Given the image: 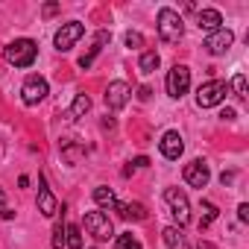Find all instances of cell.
Masks as SVG:
<instances>
[{"label": "cell", "instance_id": "cell-34", "mask_svg": "<svg viewBox=\"0 0 249 249\" xmlns=\"http://www.w3.org/2000/svg\"><path fill=\"white\" fill-rule=\"evenodd\" d=\"M231 179H234V173H223V176H220V182H223V185H229Z\"/></svg>", "mask_w": 249, "mask_h": 249}, {"label": "cell", "instance_id": "cell-28", "mask_svg": "<svg viewBox=\"0 0 249 249\" xmlns=\"http://www.w3.org/2000/svg\"><path fill=\"white\" fill-rule=\"evenodd\" d=\"M79 153H82V150H79V147H71V144H68V147H65V159H68V161H71V164H76V159H79Z\"/></svg>", "mask_w": 249, "mask_h": 249}, {"label": "cell", "instance_id": "cell-21", "mask_svg": "<svg viewBox=\"0 0 249 249\" xmlns=\"http://www.w3.org/2000/svg\"><path fill=\"white\" fill-rule=\"evenodd\" d=\"M159 62H161V59H159V53H156V50H147V53L141 56L138 68H141V73H153V71L159 68Z\"/></svg>", "mask_w": 249, "mask_h": 249}, {"label": "cell", "instance_id": "cell-17", "mask_svg": "<svg viewBox=\"0 0 249 249\" xmlns=\"http://www.w3.org/2000/svg\"><path fill=\"white\" fill-rule=\"evenodd\" d=\"M161 237H164V246H167V249H188V246H185V234H182L179 226H167V229L161 231Z\"/></svg>", "mask_w": 249, "mask_h": 249}, {"label": "cell", "instance_id": "cell-8", "mask_svg": "<svg viewBox=\"0 0 249 249\" xmlns=\"http://www.w3.org/2000/svg\"><path fill=\"white\" fill-rule=\"evenodd\" d=\"M47 97V79L44 76H27L24 88H21V100L27 106H38Z\"/></svg>", "mask_w": 249, "mask_h": 249}, {"label": "cell", "instance_id": "cell-10", "mask_svg": "<svg viewBox=\"0 0 249 249\" xmlns=\"http://www.w3.org/2000/svg\"><path fill=\"white\" fill-rule=\"evenodd\" d=\"M208 179H211V170H208V164L202 159H194L191 164H185V182L191 188H199L202 191L208 185Z\"/></svg>", "mask_w": 249, "mask_h": 249}, {"label": "cell", "instance_id": "cell-12", "mask_svg": "<svg viewBox=\"0 0 249 249\" xmlns=\"http://www.w3.org/2000/svg\"><path fill=\"white\" fill-rule=\"evenodd\" d=\"M159 147H161V156H164V159H170V161H176V159H179V156L185 153V141H182V135H179L176 129L164 132V135H161V144H159Z\"/></svg>", "mask_w": 249, "mask_h": 249}, {"label": "cell", "instance_id": "cell-3", "mask_svg": "<svg viewBox=\"0 0 249 249\" xmlns=\"http://www.w3.org/2000/svg\"><path fill=\"white\" fill-rule=\"evenodd\" d=\"M226 94H229V85L223 79H208L196 91V106L199 108H214V106H220L226 100Z\"/></svg>", "mask_w": 249, "mask_h": 249}, {"label": "cell", "instance_id": "cell-32", "mask_svg": "<svg viewBox=\"0 0 249 249\" xmlns=\"http://www.w3.org/2000/svg\"><path fill=\"white\" fill-rule=\"evenodd\" d=\"M56 12H59V6H56V3H47V6H44V15H47V18H50V15H56Z\"/></svg>", "mask_w": 249, "mask_h": 249}, {"label": "cell", "instance_id": "cell-33", "mask_svg": "<svg viewBox=\"0 0 249 249\" xmlns=\"http://www.w3.org/2000/svg\"><path fill=\"white\" fill-rule=\"evenodd\" d=\"M220 117H226V120H234V108H226V111H223Z\"/></svg>", "mask_w": 249, "mask_h": 249}, {"label": "cell", "instance_id": "cell-14", "mask_svg": "<svg viewBox=\"0 0 249 249\" xmlns=\"http://www.w3.org/2000/svg\"><path fill=\"white\" fill-rule=\"evenodd\" d=\"M196 27L202 30V33H217V30H223V15L217 12V9H202L199 15H196Z\"/></svg>", "mask_w": 249, "mask_h": 249}, {"label": "cell", "instance_id": "cell-27", "mask_svg": "<svg viewBox=\"0 0 249 249\" xmlns=\"http://www.w3.org/2000/svg\"><path fill=\"white\" fill-rule=\"evenodd\" d=\"M62 246H65V226L56 223V229H53V249H62Z\"/></svg>", "mask_w": 249, "mask_h": 249}, {"label": "cell", "instance_id": "cell-35", "mask_svg": "<svg viewBox=\"0 0 249 249\" xmlns=\"http://www.w3.org/2000/svg\"><path fill=\"white\" fill-rule=\"evenodd\" d=\"M196 249H217V246H214V243H208V240H199V246H196Z\"/></svg>", "mask_w": 249, "mask_h": 249}, {"label": "cell", "instance_id": "cell-25", "mask_svg": "<svg viewBox=\"0 0 249 249\" xmlns=\"http://www.w3.org/2000/svg\"><path fill=\"white\" fill-rule=\"evenodd\" d=\"M123 41H126V47H129V50H138V47H144V36H141V33H132V30H129L126 36H123Z\"/></svg>", "mask_w": 249, "mask_h": 249}, {"label": "cell", "instance_id": "cell-7", "mask_svg": "<svg viewBox=\"0 0 249 249\" xmlns=\"http://www.w3.org/2000/svg\"><path fill=\"white\" fill-rule=\"evenodd\" d=\"M85 36V27L79 24V21H71V24H62V30L53 36V44H56V50L59 53H68L79 38Z\"/></svg>", "mask_w": 249, "mask_h": 249}, {"label": "cell", "instance_id": "cell-18", "mask_svg": "<svg viewBox=\"0 0 249 249\" xmlns=\"http://www.w3.org/2000/svg\"><path fill=\"white\" fill-rule=\"evenodd\" d=\"M94 202H97V205H103V208H114V205H117V196H114V191H111V188L100 185V188H94Z\"/></svg>", "mask_w": 249, "mask_h": 249}, {"label": "cell", "instance_id": "cell-29", "mask_svg": "<svg viewBox=\"0 0 249 249\" xmlns=\"http://www.w3.org/2000/svg\"><path fill=\"white\" fill-rule=\"evenodd\" d=\"M237 220H240V223H249V205H246V202L237 205Z\"/></svg>", "mask_w": 249, "mask_h": 249}, {"label": "cell", "instance_id": "cell-24", "mask_svg": "<svg viewBox=\"0 0 249 249\" xmlns=\"http://www.w3.org/2000/svg\"><path fill=\"white\" fill-rule=\"evenodd\" d=\"M231 88H234V97H237V100H246V76H243V73H237V76L231 79Z\"/></svg>", "mask_w": 249, "mask_h": 249}, {"label": "cell", "instance_id": "cell-19", "mask_svg": "<svg viewBox=\"0 0 249 249\" xmlns=\"http://www.w3.org/2000/svg\"><path fill=\"white\" fill-rule=\"evenodd\" d=\"M217 205L214 202H208V199H202V217H199V229H208L214 220H217Z\"/></svg>", "mask_w": 249, "mask_h": 249}, {"label": "cell", "instance_id": "cell-2", "mask_svg": "<svg viewBox=\"0 0 249 249\" xmlns=\"http://www.w3.org/2000/svg\"><path fill=\"white\" fill-rule=\"evenodd\" d=\"M159 36H161V41H167V44H179V41H182L185 24H182V15H179L176 9H170V6L159 9Z\"/></svg>", "mask_w": 249, "mask_h": 249}, {"label": "cell", "instance_id": "cell-31", "mask_svg": "<svg viewBox=\"0 0 249 249\" xmlns=\"http://www.w3.org/2000/svg\"><path fill=\"white\" fill-rule=\"evenodd\" d=\"M147 164H150V159H147V156H138V159L132 161V167H147Z\"/></svg>", "mask_w": 249, "mask_h": 249}, {"label": "cell", "instance_id": "cell-1", "mask_svg": "<svg viewBox=\"0 0 249 249\" xmlns=\"http://www.w3.org/2000/svg\"><path fill=\"white\" fill-rule=\"evenodd\" d=\"M38 56V44L33 38H15L12 44L3 47V59L15 68H30Z\"/></svg>", "mask_w": 249, "mask_h": 249}, {"label": "cell", "instance_id": "cell-30", "mask_svg": "<svg viewBox=\"0 0 249 249\" xmlns=\"http://www.w3.org/2000/svg\"><path fill=\"white\" fill-rule=\"evenodd\" d=\"M150 97H153V88H150V85H141V88H138V100H141V103H147Z\"/></svg>", "mask_w": 249, "mask_h": 249}, {"label": "cell", "instance_id": "cell-26", "mask_svg": "<svg viewBox=\"0 0 249 249\" xmlns=\"http://www.w3.org/2000/svg\"><path fill=\"white\" fill-rule=\"evenodd\" d=\"M0 217H3V220H12V217H15V211H12L9 202H6V191H3V188H0Z\"/></svg>", "mask_w": 249, "mask_h": 249}, {"label": "cell", "instance_id": "cell-13", "mask_svg": "<svg viewBox=\"0 0 249 249\" xmlns=\"http://www.w3.org/2000/svg\"><path fill=\"white\" fill-rule=\"evenodd\" d=\"M38 211H41L44 217H56V214H59V202H56V196L50 194L44 176H41V185H38Z\"/></svg>", "mask_w": 249, "mask_h": 249}, {"label": "cell", "instance_id": "cell-4", "mask_svg": "<svg viewBox=\"0 0 249 249\" xmlns=\"http://www.w3.org/2000/svg\"><path fill=\"white\" fill-rule=\"evenodd\" d=\"M164 85H167V94H170L173 100H182V97L188 94V88H191V71H188L185 65H173V68L167 71Z\"/></svg>", "mask_w": 249, "mask_h": 249}, {"label": "cell", "instance_id": "cell-20", "mask_svg": "<svg viewBox=\"0 0 249 249\" xmlns=\"http://www.w3.org/2000/svg\"><path fill=\"white\" fill-rule=\"evenodd\" d=\"M65 243H68V249H82V229L65 226Z\"/></svg>", "mask_w": 249, "mask_h": 249}, {"label": "cell", "instance_id": "cell-23", "mask_svg": "<svg viewBox=\"0 0 249 249\" xmlns=\"http://www.w3.org/2000/svg\"><path fill=\"white\" fill-rule=\"evenodd\" d=\"M114 246H117V249H141V243H138L132 234H117Z\"/></svg>", "mask_w": 249, "mask_h": 249}, {"label": "cell", "instance_id": "cell-11", "mask_svg": "<svg viewBox=\"0 0 249 249\" xmlns=\"http://www.w3.org/2000/svg\"><path fill=\"white\" fill-rule=\"evenodd\" d=\"M231 44H234V33H231V30H226V27H223V30H217V33H211V36L205 38V47H208V53H211V56H223Z\"/></svg>", "mask_w": 249, "mask_h": 249}, {"label": "cell", "instance_id": "cell-16", "mask_svg": "<svg viewBox=\"0 0 249 249\" xmlns=\"http://www.w3.org/2000/svg\"><path fill=\"white\" fill-rule=\"evenodd\" d=\"M114 211H120V217H123V220H135V223L147 220V208H144L141 202H117V205H114Z\"/></svg>", "mask_w": 249, "mask_h": 249}, {"label": "cell", "instance_id": "cell-5", "mask_svg": "<svg viewBox=\"0 0 249 249\" xmlns=\"http://www.w3.org/2000/svg\"><path fill=\"white\" fill-rule=\"evenodd\" d=\"M164 202H167V208H170V214H173V220L179 226H185L191 220V202H188V196L179 188H167L164 191Z\"/></svg>", "mask_w": 249, "mask_h": 249}, {"label": "cell", "instance_id": "cell-6", "mask_svg": "<svg viewBox=\"0 0 249 249\" xmlns=\"http://www.w3.org/2000/svg\"><path fill=\"white\" fill-rule=\"evenodd\" d=\"M85 231L94 240H108L114 234V226H111V220H108L106 211H88L85 214Z\"/></svg>", "mask_w": 249, "mask_h": 249}, {"label": "cell", "instance_id": "cell-9", "mask_svg": "<svg viewBox=\"0 0 249 249\" xmlns=\"http://www.w3.org/2000/svg\"><path fill=\"white\" fill-rule=\"evenodd\" d=\"M129 97H132V88L126 85V82H108V88H106V106L111 108V111H117V108H123L129 103Z\"/></svg>", "mask_w": 249, "mask_h": 249}, {"label": "cell", "instance_id": "cell-15", "mask_svg": "<svg viewBox=\"0 0 249 249\" xmlns=\"http://www.w3.org/2000/svg\"><path fill=\"white\" fill-rule=\"evenodd\" d=\"M108 41H111V33L100 30V33L94 36V44H91V50H88V53H85V56L79 59V68H91V62L97 59V53H100V50H103V47H106Z\"/></svg>", "mask_w": 249, "mask_h": 249}, {"label": "cell", "instance_id": "cell-22", "mask_svg": "<svg viewBox=\"0 0 249 249\" xmlns=\"http://www.w3.org/2000/svg\"><path fill=\"white\" fill-rule=\"evenodd\" d=\"M88 108H91V97L88 94H76L73 97V106H71V117H82Z\"/></svg>", "mask_w": 249, "mask_h": 249}]
</instances>
